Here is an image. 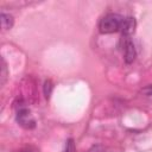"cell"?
Here are the masks:
<instances>
[{
  "label": "cell",
  "instance_id": "6da1fadb",
  "mask_svg": "<svg viewBox=\"0 0 152 152\" xmlns=\"http://www.w3.org/2000/svg\"><path fill=\"white\" fill-rule=\"evenodd\" d=\"M125 17L118 13H108L99 23V30L101 33H113L121 31Z\"/></svg>",
  "mask_w": 152,
  "mask_h": 152
},
{
  "label": "cell",
  "instance_id": "7a4b0ae2",
  "mask_svg": "<svg viewBox=\"0 0 152 152\" xmlns=\"http://www.w3.org/2000/svg\"><path fill=\"white\" fill-rule=\"evenodd\" d=\"M120 48L122 50L125 62L127 64L132 63L135 59L137 51H135L134 44H133V42H132L129 36H121V38H120Z\"/></svg>",
  "mask_w": 152,
  "mask_h": 152
},
{
  "label": "cell",
  "instance_id": "3957f363",
  "mask_svg": "<svg viewBox=\"0 0 152 152\" xmlns=\"http://www.w3.org/2000/svg\"><path fill=\"white\" fill-rule=\"evenodd\" d=\"M15 119H17V122H18L21 127H24V128H26V129H32V128L36 127V120L33 119L31 112H30L26 107H24V106H21V107L17 110Z\"/></svg>",
  "mask_w": 152,
  "mask_h": 152
},
{
  "label": "cell",
  "instance_id": "277c9868",
  "mask_svg": "<svg viewBox=\"0 0 152 152\" xmlns=\"http://www.w3.org/2000/svg\"><path fill=\"white\" fill-rule=\"evenodd\" d=\"M135 30V19L133 17H125L122 27H121V36H132Z\"/></svg>",
  "mask_w": 152,
  "mask_h": 152
},
{
  "label": "cell",
  "instance_id": "5b68a950",
  "mask_svg": "<svg viewBox=\"0 0 152 152\" xmlns=\"http://www.w3.org/2000/svg\"><path fill=\"white\" fill-rule=\"evenodd\" d=\"M13 17L8 13L1 12V27L4 30H10L13 26Z\"/></svg>",
  "mask_w": 152,
  "mask_h": 152
},
{
  "label": "cell",
  "instance_id": "8992f818",
  "mask_svg": "<svg viewBox=\"0 0 152 152\" xmlns=\"http://www.w3.org/2000/svg\"><path fill=\"white\" fill-rule=\"evenodd\" d=\"M52 89H53L52 82H51L50 80H46V81L44 82V86H43V91H44V96H45V99H50L51 93H52Z\"/></svg>",
  "mask_w": 152,
  "mask_h": 152
},
{
  "label": "cell",
  "instance_id": "52a82bcc",
  "mask_svg": "<svg viewBox=\"0 0 152 152\" xmlns=\"http://www.w3.org/2000/svg\"><path fill=\"white\" fill-rule=\"evenodd\" d=\"M63 152H76V146H75V141L72 138H69L65 142V147Z\"/></svg>",
  "mask_w": 152,
  "mask_h": 152
},
{
  "label": "cell",
  "instance_id": "ba28073f",
  "mask_svg": "<svg viewBox=\"0 0 152 152\" xmlns=\"http://www.w3.org/2000/svg\"><path fill=\"white\" fill-rule=\"evenodd\" d=\"M6 77H7V70H6V63L2 58V66H1V84L5 83L6 81Z\"/></svg>",
  "mask_w": 152,
  "mask_h": 152
},
{
  "label": "cell",
  "instance_id": "9c48e42d",
  "mask_svg": "<svg viewBox=\"0 0 152 152\" xmlns=\"http://www.w3.org/2000/svg\"><path fill=\"white\" fill-rule=\"evenodd\" d=\"M144 93H145L146 95H148V96H152V87L150 86V87L145 88V89H144Z\"/></svg>",
  "mask_w": 152,
  "mask_h": 152
},
{
  "label": "cell",
  "instance_id": "30bf717a",
  "mask_svg": "<svg viewBox=\"0 0 152 152\" xmlns=\"http://www.w3.org/2000/svg\"><path fill=\"white\" fill-rule=\"evenodd\" d=\"M20 152H37L34 148H32V147H25V148H23Z\"/></svg>",
  "mask_w": 152,
  "mask_h": 152
}]
</instances>
